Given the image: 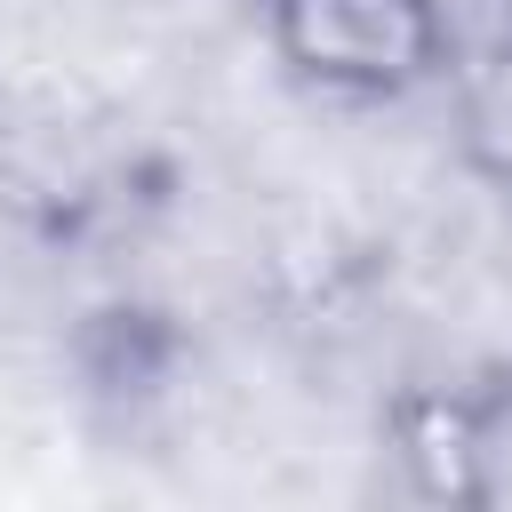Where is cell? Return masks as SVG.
<instances>
[{"label":"cell","mask_w":512,"mask_h":512,"mask_svg":"<svg viewBox=\"0 0 512 512\" xmlns=\"http://www.w3.org/2000/svg\"><path fill=\"white\" fill-rule=\"evenodd\" d=\"M264 32L304 88L352 104L416 96L456 56L448 0H264Z\"/></svg>","instance_id":"cell-1"},{"label":"cell","mask_w":512,"mask_h":512,"mask_svg":"<svg viewBox=\"0 0 512 512\" xmlns=\"http://www.w3.org/2000/svg\"><path fill=\"white\" fill-rule=\"evenodd\" d=\"M464 152L480 176L512 192V32L464 72Z\"/></svg>","instance_id":"cell-2"}]
</instances>
